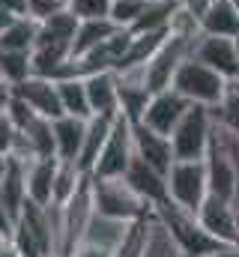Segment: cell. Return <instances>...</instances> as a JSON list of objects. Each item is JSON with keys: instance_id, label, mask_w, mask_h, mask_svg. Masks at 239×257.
Listing matches in <instances>:
<instances>
[{"instance_id": "4fadbf2b", "label": "cell", "mask_w": 239, "mask_h": 257, "mask_svg": "<svg viewBox=\"0 0 239 257\" xmlns=\"http://www.w3.org/2000/svg\"><path fill=\"white\" fill-rule=\"evenodd\" d=\"M87 81V96H90V108H93V117H120V81L114 69H105V72H93V75H84Z\"/></svg>"}, {"instance_id": "484cf974", "label": "cell", "mask_w": 239, "mask_h": 257, "mask_svg": "<svg viewBox=\"0 0 239 257\" xmlns=\"http://www.w3.org/2000/svg\"><path fill=\"white\" fill-rule=\"evenodd\" d=\"M33 75V57L30 51H9V48H0V78H6L12 87L27 81Z\"/></svg>"}, {"instance_id": "30bf717a", "label": "cell", "mask_w": 239, "mask_h": 257, "mask_svg": "<svg viewBox=\"0 0 239 257\" xmlns=\"http://www.w3.org/2000/svg\"><path fill=\"white\" fill-rule=\"evenodd\" d=\"M132 138H135V156H141L150 168H156L159 174L168 177L171 165L177 162L171 138L162 135V132H156V128L144 126V123H132Z\"/></svg>"}, {"instance_id": "f1b7e54d", "label": "cell", "mask_w": 239, "mask_h": 257, "mask_svg": "<svg viewBox=\"0 0 239 257\" xmlns=\"http://www.w3.org/2000/svg\"><path fill=\"white\" fill-rule=\"evenodd\" d=\"M63 9H69V0H27V15L33 18V21H45V18H51V15H57Z\"/></svg>"}, {"instance_id": "4dcf8cb0", "label": "cell", "mask_w": 239, "mask_h": 257, "mask_svg": "<svg viewBox=\"0 0 239 257\" xmlns=\"http://www.w3.org/2000/svg\"><path fill=\"white\" fill-rule=\"evenodd\" d=\"M69 257H114V248H105L99 242H90V239H81L75 245V251Z\"/></svg>"}, {"instance_id": "ffe728a7", "label": "cell", "mask_w": 239, "mask_h": 257, "mask_svg": "<svg viewBox=\"0 0 239 257\" xmlns=\"http://www.w3.org/2000/svg\"><path fill=\"white\" fill-rule=\"evenodd\" d=\"M203 33L209 36H239V12L233 6V0H212V6L206 9V15L200 18Z\"/></svg>"}, {"instance_id": "7bdbcfd3", "label": "cell", "mask_w": 239, "mask_h": 257, "mask_svg": "<svg viewBox=\"0 0 239 257\" xmlns=\"http://www.w3.org/2000/svg\"><path fill=\"white\" fill-rule=\"evenodd\" d=\"M206 257H212V254H206Z\"/></svg>"}, {"instance_id": "1f68e13d", "label": "cell", "mask_w": 239, "mask_h": 257, "mask_svg": "<svg viewBox=\"0 0 239 257\" xmlns=\"http://www.w3.org/2000/svg\"><path fill=\"white\" fill-rule=\"evenodd\" d=\"M179 6H182V9H185V12H188V15H194V18H197V21H200V18H203V15H206V9H209V6H212V0H182V3H179Z\"/></svg>"}, {"instance_id": "603a6c76", "label": "cell", "mask_w": 239, "mask_h": 257, "mask_svg": "<svg viewBox=\"0 0 239 257\" xmlns=\"http://www.w3.org/2000/svg\"><path fill=\"white\" fill-rule=\"evenodd\" d=\"M36 39H39V21H33L30 15H18L12 24L0 30V48L9 51H33Z\"/></svg>"}, {"instance_id": "74e56055", "label": "cell", "mask_w": 239, "mask_h": 257, "mask_svg": "<svg viewBox=\"0 0 239 257\" xmlns=\"http://www.w3.org/2000/svg\"><path fill=\"white\" fill-rule=\"evenodd\" d=\"M233 6H236V12H239V0H233Z\"/></svg>"}, {"instance_id": "4316f807", "label": "cell", "mask_w": 239, "mask_h": 257, "mask_svg": "<svg viewBox=\"0 0 239 257\" xmlns=\"http://www.w3.org/2000/svg\"><path fill=\"white\" fill-rule=\"evenodd\" d=\"M150 6V0H120L111 6V18L117 21L120 27H126V30H132L135 24H138V18L144 15V9Z\"/></svg>"}, {"instance_id": "3957f363", "label": "cell", "mask_w": 239, "mask_h": 257, "mask_svg": "<svg viewBox=\"0 0 239 257\" xmlns=\"http://www.w3.org/2000/svg\"><path fill=\"white\" fill-rule=\"evenodd\" d=\"M179 96H185L191 105H206V108H215L221 99H224V87H227V78L215 69H209L206 63H200L194 54L185 57L179 63L177 75H174V84Z\"/></svg>"}, {"instance_id": "5bb4252c", "label": "cell", "mask_w": 239, "mask_h": 257, "mask_svg": "<svg viewBox=\"0 0 239 257\" xmlns=\"http://www.w3.org/2000/svg\"><path fill=\"white\" fill-rule=\"evenodd\" d=\"M60 159H30L21 162L24 165V186H27V197L39 206H51L54 197V174H57Z\"/></svg>"}, {"instance_id": "60d3db41", "label": "cell", "mask_w": 239, "mask_h": 257, "mask_svg": "<svg viewBox=\"0 0 239 257\" xmlns=\"http://www.w3.org/2000/svg\"><path fill=\"white\" fill-rule=\"evenodd\" d=\"M168 3H182V0H168Z\"/></svg>"}, {"instance_id": "d4e9b609", "label": "cell", "mask_w": 239, "mask_h": 257, "mask_svg": "<svg viewBox=\"0 0 239 257\" xmlns=\"http://www.w3.org/2000/svg\"><path fill=\"white\" fill-rule=\"evenodd\" d=\"M212 117L227 128L230 135H236L239 138V78H227L224 99L212 108Z\"/></svg>"}, {"instance_id": "ab89813d", "label": "cell", "mask_w": 239, "mask_h": 257, "mask_svg": "<svg viewBox=\"0 0 239 257\" xmlns=\"http://www.w3.org/2000/svg\"><path fill=\"white\" fill-rule=\"evenodd\" d=\"M48 257H66V254H48Z\"/></svg>"}, {"instance_id": "d6a6232c", "label": "cell", "mask_w": 239, "mask_h": 257, "mask_svg": "<svg viewBox=\"0 0 239 257\" xmlns=\"http://www.w3.org/2000/svg\"><path fill=\"white\" fill-rule=\"evenodd\" d=\"M12 96H15V87L6 78H0V111H6V105L12 102Z\"/></svg>"}, {"instance_id": "8fae6325", "label": "cell", "mask_w": 239, "mask_h": 257, "mask_svg": "<svg viewBox=\"0 0 239 257\" xmlns=\"http://www.w3.org/2000/svg\"><path fill=\"white\" fill-rule=\"evenodd\" d=\"M15 96H21L39 117L45 120H60L66 111H63V102H60V90L54 78H42V75H30L27 81L15 84Z\"/></svg>"}, {"instance_id": "7c38bea8", "label": "cell", "mask_w": 239, "mask_h": 257, "mask_svg": "<svg viewBox=\"0 0 239 257\" xmlns=\"http://www.w3.org/2000/svg\"><path fill=\"white\" fill-rule=\"evenodd\" d=\"M200 63H206L209 69L221 72L224 78H239V54H236V39L230 36H209L200 33L194 51H191Z\"/></svg>"}, {"instance_id": "9c48e42d", "label": "cell", "mask_w": 239, "mask_h": 257, "mask_svg": "<svg viewBox=\"0 0 239 257\" xmlns=\"http://www.w3.org/2000/svg\"><path fill=\"white\" fill-rule=\"evenodd\" d=\"M197 218H200V224H203L215 239H221L224 245H239L236 203H233V200H224V197H218V194H206V200H203L200 209H197Z\"/></svg>"}, {"instance_id": "b9f144b4", "label": "cell", "mask_w": 239, "mask_h": 257, "mask_svg": "<svg viewBox=\"0 0 239 257\" xmlns=\"http://www.w3.org/2000/svg\"><path fill=\"white\" fill-rule=\"evenodd\" d=\"M111 3H120V0H111Z\"/></svg>"}, {"instance_id": "5b68a950", "label": "cell", "mask_w": 239, "mask_h": 257, "mask_svg": "<svg viewBox=\"0 0 239 257\" xmlns=\"http://www.w3.org/2000/svg\"><path fill=\"white\" fill-rule=\"evenodd\" d=\"M197 39H200V36H197ZM197 39L179 36V33H171V30L165 33V39H162V45L156 48V54L144 63L147 87H150L153 93L168 90V87L174 84V75H177L179 63H182L185 57H191V51H194Z\"/></svg>"}, {"instance_id": "d6986e66", "label": "cell", "mask_w": 239, "mask_h": 257, "mask_svg": "<svg viewBox=\"0 0 239 257\" xmlns=\"http://www.w3.org/2000/svg\"><path fill=\"white\" fill-rule=\"evenodd\" d=\"M9 159H12V156H9ZM0 203H3V209L12 215V221H18V215H21V209H24V203H27L24 165H21L18 159L9 162V171H6V177H3V183H0Z\"/></svg>"}, {"instance_id": "8d00e7d4", "label": "cell", "mask_w": 239, "mask_h": 257, "mask_svg": "<svg viewBox=\"0 0 239 257\" xmlns=\"http://www.w3.org/2000/svg\"><path fill=\"white\" fill-rule=\"evenodd\" d=\"M236 233H239V206H236Z\"/></svg>"}, {"instance_id": "f546056e", "label": "cell", "mask_w": 239, "mask_h": 257, "mask_svg": "<svg viewBox=\"0 0 239 257\" xmlns=\"http://www.w3.org/2000/svg\"><path fill=\"white\" fill-rule=\"evenodd\" d=\"M15 138H18V128L15 123L9 120V114L6 111H0V153H12V144H15Z\"/></svg>"}, {"instance_id": "cb8c5ba5", "label": "cell", "mask_w": 239, "mask_h": 257, "mask_svg": "<svg viewBox=\"0 0 239 257\" xmlns=\"http://www.w3.org/2000/svg\"><path fill=\"white\" fill-rule=\"evenodd\" d=\"M21 135L27 138L30 150L36 159H57V141H54V120L36 117L27 128H21Z\"/></svg>"}, {"instance_id": "836d02e7", "label": "cell", "mask_w": 239, "mask_h": 257, "mask_svg": "<svg viewBox=\"0 0 239 257\" xmlns=\"http://www.w3.org/2000/svg\"><path fill=\"white\" fill-rule=\"evenodd\" d=\"M12 230H15V221H12V215L3 209V203H0V233L12 236Z\"/></svg>"}, {"instance_id": "7a4b0ae2", "label": "cell", "mask_w": 239, "mask_h": 257, "mask_svg": "<svg viewBox=\"0 0 239 257\" xmlns=\"http://www.w3.org/2000/svg\"><path fill=\"white\" fill-rule=\"evenodd\" d=\"M156 212H159V218L168 224V230H171V236H174V242H177V248H179L182 257H206V254H215V251L224 248V242L215 239V236L200 224L197 212L182 209L174 200L156 206Z\"/></svg>"}, {"instance_id": "e0dca14e", "label": "cell", "mask_w": 239, "mask_h": 257, "mask_svg": "<svg viewBox=\"0 0 239 257\" xmlns=\"http://www.w3.org/2000/svg\"><path fill=\"white\" fill-rule=\"evenodd\" d=\"M84 135H87V120H81V117H69V114H63L60 120H54L57 159L78 162V156H81V147H84Z\"/></svg>"}, {"instance_id": "44dd1931", "label": "cell", "mask_w": 239, "mask_h": 257, "mask_svg": "<svg viewBox=\"0 0 239 257\" xmlns=\"http://www.w3.org/2000/svg\"><path fill=\"white\" fill-rule=\"evenodd\" d=\"M57 90H60L63 111H66L69 117H81V120H90V117H93V108H90V96H87V81H84V75L60 78Z\"/></svg>"}, {"instance_id": "7402d4cb", "label": "cell", "mask_w": 239, "mask_h": 257, "mask_svg": "<svg viewBox=\"0 0 239 257\" xmlns=\"http://www.w3.org/2000/svg\"><path fill=\"white\" fill-rule=\"evenodd\" d=\"M87 177L90 174H84L81 168H78V162H66V159H60L57 162V174H54V197H51V206H66L78 189L87 183Z\"/></svg>"}, {"instance_id": "ac0fdd59", "label": "cell", "mask_w": 239, "mask_h": 257, "mask_svg": "<svg viewBox=\"0 0 239 257\" xmlns=\"http://www.w3.org/2000/svg\"><path fill=\"white\" fill-rule=\"evenodd\" d=\"M120 30V24L114 18H93V21H81L78 24V33H75V42H72V60L90 54L93 48H99L105 39H111Z\"/></svg>"}, {"instance_id": "52a82bcc", "label": "cell", "mask_w": 239, "mask_h": 257, "mask_svg": "<svg viewBox=\"0 0 239 257\" xmlns=\"http://www.w3.org/2000/svg\"><path fill=\"white\" fill-rule=\"evenodd\" d=\"M135 159V138H132V123L120 114L114 120V128L108 135V144L93 168L90 177H123Z\"/></svg>"}, {"instance_id": "9a60e30c", "label": "cell", "mask_w": 239, "mask_h": 257, "mask_svg": "<svg viewBox=\"0 0 239 257\" xmlns=\"http://www.w3.org/2000/svg\"><path fill=\"white\" fill-rule=\"evenodd\" d=\"M138 192L144 194L153 206H162V203H168L171 200V194H168V177L165 174H159L156 168H150L141 156H135L132 159V165H129V171L123 174Z\"/></svg>"}, {"instance_id": "f35d334b", "label": "cell", "mask_w": 239, "mask_h": 257, "mask_svg": "<svg viewBox=\"0 0 239 257\" xmlns=\"http://www.w3.org/2000/svg\"><path fill=\"white\" fill-rule=\"evenodd\" d=\"M236 54H239V36H236Z\"/></svg>"}, {"instance_id": "6da1fadb", "label": "cell", "mask_w": 239, "mask_h": 257, "mask_svg": "<svg viewBox=\"0 0 239 257\" xmlns=\"http://www.w3.org/2000/svg\"><path fill=\"white\" fill-rule=\"evenodd\" d=\"M90 186H93V206L105 218H117V221L132 224V221H141L156 212V206L126 177H90Z\"/></svg>"}, {"instance_id": "ba28073f", "label": "cell", "mask_w": 239, "mask_h": 257, "mask_svg": "<svg viewBox=\"0 0 239 257\" xmlns=\"http://www.w3.org/2000/svg\"><path fill=\"white\" fill-rule=\"evenodd\" d=\"M188 108H191V102H188L185 96H179L174 87H168V90L153 93V99H150V105H147V111H144L141 123L171 138V135H174V128L179 126V120L185 117V111H188Z\"/></svg>"}, {"instance_id": "2e32d148", "label": "cell", "mask_w": 239, "mask_h": 257, "mask_svg": "<svg viewBox=\"0 0 239 257\" xmlns=\"http://www.w3.org/2000/svg\"><path fill=\"white\" fill-rule=\"evenodd\" d=\"M117 120V117H114ZM114 120L111 117H90L87 120V135H84V147H81V156H78V168L84 174H93L105 144H108V135L114 128Z\"/></svg>"}, {"instance_id": "8992f818", "label": "cell", "mask_w": 239, "mask_h": 257, "mask_svg": "<svg viewBox=\"0 0 239 257\" xmlns=\"http://www.w3.org/2000/svg\"><path fill=\"white\" fill-rule=\"evenodd\" d=\"M212 128H215V117L212 108L206 105H191L185 111V117L179 120V126L171 135L174 153L177 159H203L212 141Z\"/></svg>"}, {"instance_id": "d590c367", "label": "cell", "mask_w": 239, "mask_h": 257, "mask_svg": "<svg viewBox=\"0 0 239 257\" xmlns=\"http://www.w3.org/2000/svg\"><path fill=\"white\" fill-rule=\"evenodd\" d=\"M9 162H12V159H9L6 153H0V183H3V177H6V171H9Z\"/></svg>"}, {"instance_id": "83f0119b", "label": "cell", "mask_w": 239, "mask_h": 257, "mask_svg": "<svg viewBox=\"0 0 239 257\" xmlns=\"http://www.w3.org/2000/svg\"><path fill=\"white\" fill-rule=\"evenodd\" d=\"M111 0H69V12L78 15V21H93V18H111Z\"/></svg>"}, {"instance_id": "e575fe53", "label": "cell", "mask_w": 239, "mask_h": 257, "mask_svg": "<svg viewBox=\"0 0 239 257\" xmlns=\"http://www.w3.org/2000/svg\"><path fill=\"white\" fill-rule=\"evenodd\" d=\"M15 18H18V15H12V12H9V9H6V6H3V0H0V30H3V27H6V24H12V21H15Z\"/></svg>"}, {"instance_id": "277c9868", "label": "cell", "mask_w": 239, "mask_h": 257, "mask_svg": "<svg viewBox=\"0 0 239 257\" xmlns=\"http://www.w3.org/2000/svg\"><path fill=\"white\" fill-rule=\"evenodd\" d=\"M168 194L177 206L188 209V212H197L209 194L206 162L203 159H177L168 171Z\"/></svg>"}]
</instances>
